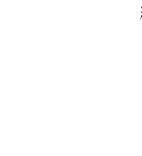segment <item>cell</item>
I'll list each match as a JSON object with an SVG mask.
<instances>
[{
	"instance_id": "cell-1",
	"label": "cell",
	"mask_w": 142,
	"mask_h": 156,
	"mask_svg": "<svg viewBox=\"0 0 142 156\" xmlns=\"http://www.w3.org/2000/svg\"><path fill=\"white\" fill-rule=\"evenodd\" d=\"M140 21H141V26H142V6L140 9Z\"/></svg>"
}]
</instances>
